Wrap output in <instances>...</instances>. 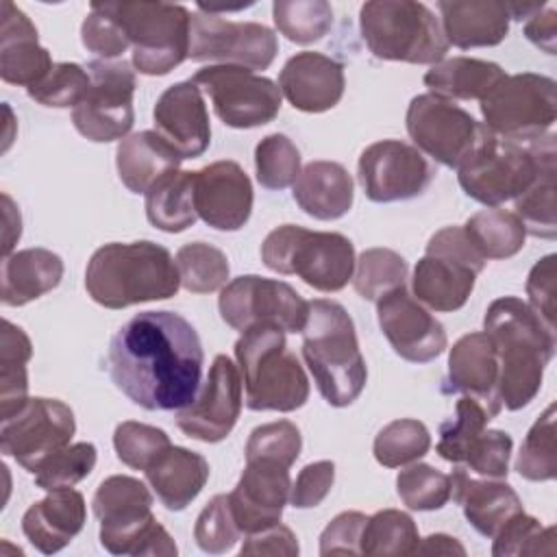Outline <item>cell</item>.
I'll return each instance as SVG.
<instances>
[{
    "label": "cell",
    "instance_id": "3",
    "mask_svg": "<svg viewBox=\"0 0 557 557\" xmlns=\"http://www.w3.org/2000/svg\"><path fill=\"white\" fill-rule=\"evenodd\" d=\"M181 276L170 250L154 242L104 244L85 270V289L107 309L165 300L176 296Z\"/></svg>",
    "mask_w": 557,
    "mask_h": 557
},
{
    "label": "cell",
    "instance_id": "60",
    "mask_svg": "<svg viewBox=\"0 0 557 557\" xmlns=\"http://www.w3.org/2000/svg\"><path fill=\"white\" fill-rule=\"evenodd\" d=\"M426 255H444L459 263L470 265L474 272L485 268V257L476 250V246L466 235L463 226H444L440 228L426 244Z\"/></svg>",
    "mask_w": 557,
    "mask_h": 557
},
{
    "label": "cell",
    "instance_id": "16",
    "mask_svg": "<svg viewBox=\"0 0 557 557\" xmlns=\"http://www.w3.org/2000/svg\"><path fill=\"white\" fill-rule=\"evenodd\" d=\"M407 133L416 148L446 168H459L476 146L485 124L455 100L420 94L407 107Z\"/></svg>",
    "mask_w": 557,
    "mask_h": 557
},
{
    "label": "cell",
    "instance_id": "43",
    "mask_svg": "<svg viewBox=\"0 0 557 557\" xmlns=\"http://www.w3.org/2000/svg\"><path fill=\"white\" fill-rule=\"evenodd\" d=\"M431 448L429 429L413 418L385 424L374 437V459L385 468H400L422 459Z\"/></svg>",
    "mask_w": 557,
    "mask_h": 557
},
{
    "label": "cell",
    "instance_id": "25",
    "mask_svg": "<svg viewBox=\"0 0 557 557\" xmlns=\"http://www.w3.org/2000/svg\"><path fill=\"white\" fill-rule=\"evenodd\" d=\"M0 78L9 85L33 87L50 70V52L39 46L37 28L13 2L0 4Z\"/></svg>",
    "mask_w": 557,
    "mask_h": 557
},
{
    "label": "cell",
    "instance_id": "62",
    "mask_svg": "<svg viewBox=\"0 0 557 557\" xmlns=\"http://www.w3.org/2000/svg\"><path fill=\"white\" fill-rule=\"evenodd\" d=\"M524 35L546 54L557 52V11L553 7H542L524 24Z\"/></svg>",
    "mask_w": 557,
    "mask_h": 557
},
{
    "label": "cell",
    "instance_id": "55",
    "mask_svg": "<svg viewBox=\"0 0 557 557\" xmlns=\"http://www.w3.org/2000/svg\"><path fill=\"white\" fill-rule=\"evenodd\" d=\"M511 448L513 442L509 433L487 429L468 446L461 468L483 479H507Z\"/></svg>",
    "mask_w": 557,
    "mask_h": 557
},
{
    "label": "cell",
    "instance_id": "38",
    "mask_svg": "<svg viewBox=\"0 0 557 557\" xmlns=\"http://www.w3.org/2000/svg\"><path fill=\"white\" fill-rule=\"evenodd\" d=\"M463 231L485 259H509L522 250L527 239L520 218L498 207L481 209L470 215Z\"/></svg>",
    "mask_w": 557,
    "mask_h": 557
},
{
    "label": "cell",
    "instance_id": "24",
    "mask_svg": "<svg viewBox=\"0 0 557 557\" xmlns=\"http://www.w3.org/2000/svg\"><path fill=\"white\" fill-rule=\"evenodd\" d=\"M344 65L320 52H298L283 65L278 89L289 104L305 113L333 109L344 96Z\"/></svg>",
    "mask_w": 557,
    "mask_h": 557
},
{
    "label": "cell",
    "instance_id": "2",
    "mask_svg": "<svg viewBox=\"0 0 557 557\" xmlns=\"http://www.w3.org/2000/svg\"><path fill=\"white\" fill-rule=\"evenodd\" d=\"M483 333L498 355V400L505 409L527 407L540 392L555 355V331L520 298H496L483 318Z\"/></svg>",
    "mask_w": 557,
    "mask_h": 557
},
{
    "label": "cell",
    "instance_id": "5",
    "mask_svg": "<svg viewBox=\"0 0 557 557\" xmlns=\"http://www.w3.org/2000/svg\"><path fill=\"white\" fill-rule=\"evenodd\" d=\"M555 163V135L546 133L535 141H513L483 128L472 152L457 168L466 196L498 207L516 200L546 168Z\"/></svg>",
    "mask_w": 557,
    "mask_h": 557
},
{
    "label": "cell",
    "instance_id": "64",
    "mask_svg": "<svg viewBox=\"0 0 557 557\" xmlns=\"http://www.w3.org/2000/svg\"><path fill=\"white\" fill-rule=\"evenodd\" d=\"M416 553L420 555H466V548L446 533H433L418 542Z\"/></svg>",
    "mask_w": 557,
    "mask_h": 557
},
{
    "label": "cell",
    "instance_id": "18",
    "mask_svg": "<svg viewBox=\"0 0 557 557\" xmlns=\"http://www.w3.org/2000/svg\"><path fill=\"white\" fill-rule=\"evenodd\" d=\"M357 176L372 202H398L420 196L435 172L416 146L400 139H381L361 152Z\"/></svg>",
    "mask_w": 557,
    "mask_h": 557
},
{
    "label": "cell",
    "instance_id": "28",
    "mask_svg": "<svg viewBox=\"0 0 557 557\" xmlns=\"http://www.w3.org/2000/svg\"><path fill=\"white\" fill-rule=\"evenodd\" d=\"M85 518L87 509L81 492L72 487L52 490L26 509L22 531L39 553L54 555L83 531Z\"/></svg>",
    "mask_w": 557,
    "mask_h": 557
},
{
    "label": "cell",
    "instance_id": "19",
    "mask_svg": "<svg viewBox=\"0 0 557 557\" xmlns=\"http://www.w3.org/2000/svg\"><path fill=\"white\" fill-rule=\"evenodd\" d=\"M242 413V376L226 355H218L196 398L178 409L176 426L191 440L215 444L235 426Z\"/></svg>",
    "mask_w": 557,
    "mask_h": 557
},
{
    "label": "cell",
    "instance_id": "41",
    "mask_svg": "<svg viewBox=\"0 0 557 557\" xmlns=\"http://www.w3.org/2000/svg\"><path fill=\"white\" fill-rule=\"evenodd\" d=\"M272 20L289 41L307 46L320 41L333 26V9L324 0H276Z\"/></svg>",
    "mask_w": 557,
    "mask_h": 557
},
{
    "label": "cell",
    "instance_id": "11",
    "mask_svg": "<svg viewBox=\"0 0 557 557\" xmlns=\"http://www.w3.org/2000/svg\"><path fill=\"white\" fill-rule=\"evenodd\" d=\"M481 115L498 137L535 141L557 120V83L535 72L505 76L481 98Z\"/></svg>",
    "mask_w": 557,
    "mask_h": 557
},
{
    "label": "cell",
    "instance_id": "44",
    "mask_svg": "<svg viewBox=\"0 0 557 557\" xmlns=\"http://www.w3.org/2000/svg\"><path fill=\"white\" fill-rule=\"evenodd\" d=\"M555 418L557 409L555 403H550L524 435L516 459V470L527 481H553L557 476Z\"/></svg>",
    "mask_w": 557,
    "mask_h": 557
},
{
    "label": "cell",
    "instance_id": "46",
    "mask_svg": "<svg viewBox=\"0 0 557 557\" xmlns=\"http://www.w3.org/2000/svg\"><path fill=\"white\" fill-rule=\"evenodd\" d=\"M555 163L546 165L535 181L513 200L516 215L524 224V231L553 239L557 233V218H555Z\"/></svg>",
    "mask_w": 557,
    "mask_h": 557
},
{
    "label": "cell",
    "instance_id": "48",
    "mask_svg": "<svg viewBox=\"0 0 557 557\" xmlns=\"http://www.w3.org/2000/svg\"><path fill=\"white\" fill-rule=\"evenodd\" d=\"M396 492L409 509L435 511L450 500V474L429 463H413L398 472Z\"/></svg>",
    "mask_w": 557,
    "mask_h": 557
},
{
    "label": "cell",
    "instance_id": "59",
    "mask_svg": "<svg viewBox=\"0 0 557 557\" xmlns=\"http://www.w3.org/2000/svg\"><path fill=\"white\" fill-rule=\"evenodd\" d=\"M555 255L542 257L527 276L529 307L555 331Z\"/></svg>",
    "mask_w": 557,
    "mask_h": 557
},
{
    "label": "cell",
    "instance_id": "57",
    "mask_svg": "<svg viewBox=\"0 0 557 557\" xmlns=\"http://www.w3.org/2000/svg\"><path fill=\"white\" fill-rule=\"evenodd\" d=\"M368 516L361 511L337 513L320 535V555H361V535Z\"/></svg>",
    "mask_w": 557,
    "mask_h": 557
},
{
    "label": "cell",
    "instance_id": "31",
    "mask_svg": "<svg viewBox=\"0 0 557 557\" xmlns=\"http://www.w3.org/2000/svg\"><path fill=\"white\" fill-rule=\"evenodd\" d=\"M181 161V154L157 131L133 133L115 150L117 176L133 194H146L165 174L178 170Z\"/></svg>",
    "mask_w": 557,
    "mask_h": 557
},
{
    "label": "cell",
    "instance_id": "45",
    "mask_svg": "<svg viewBox=\"0 0 557 557\" xmlns=\"http://www.w3.org/2000/svg\"><path fill=\"white\" fill-rule=\"evenodd\" d=\"M355 265L352 285L363 300L376 302L387 292L405 285L407 278V261L389 248H368L359 255Z\"/></svg>",
    "mask_w": 557,
    "mask_h": 557
},
{
    "label": "cell",
    "instance_id": "21",
    "mask_svg": "<svg viewBox=\"0 0 557 557\" xmlns=\"http://www.w3.org/2000/svg\"><path fill=\"white\" fill-rule=\"evenodd\" d=\"M289 490L292 481L287 466L270 459L246 461L237 485L226 494L239 531L250 535L281 522Z\"/></svg>",
    "mask_w": 557,
    "mask_h": 557
},
{
    "label": "cell",
    "instance_id": "14",
    "mask_svg": "<svg viewBox=\"0 0 557 557\" xmlns=\"http://www.w3.org/2000/svg\"><path fill=\"white\" fill-rule=\"evenodd\" d=\"M278 52L272 28L259 22H231L207 11L202 4L191 13L189 52L191 61H218L246 70H268Z\"/></svg>",
    "mask_w": 557,
    "mask_h": 557
},
{
    "label": "cell",
    "instance_id": "39",
    "mask_svg": "<svg viewBox=\"0 0 557 557\" xmlns=\"http://www.w3.org/2000/svg\"><path fill=\"white\" fill-rule=\"evenodd\" d=\"M420 535L413 518L400 509H383L368 516L361 535V555L400 557L413 555Z\"/></svg>",
    "mask_w": 557,
    "mask_h": 557
},
{
    "label": "cell",
    "instance_id": "7",
    "mask_svg": "<svg viewBox=\"0 0 557 557\" xmlns=\"http://www.w3.org/2000/svg\"><path fill=\"white\" fill-rule=\"evenodd\" d=\"M100 520V544L113 555L172 557V535L152 516V494L144 481L126 474L104 479L91 500Z\"/></svg>",
    "mask_w": 557,
    "mask_h": 557
},
{
    "label": "cell",
    "instance_id": "12",
    "mask_svg": "<svg viewBox=\"0 0 557 557\" xmlns=\"http://www.w3.org/2000/svg\"><path fill=\"white\" fill-rule=\"evenodd\" d=\"M87 72L91 85L83 100L72 109L74 128L96 144L126 137L135 122V72L124 59H94L87 63Z\"/></svg>",
    "mask_w": 557,
    "mask_h": 557
},
{
    "label": "cell",
    "instance_id": "52",
    "mask_svg": "<svg viewBox=\"0 0 557 557\" xmlns=\"http://www.w3.org/2000/svg\"><path fill=\"white\" fill-rule=\"evenodd\" d=\"M89 85H91V78L87 67L65 61V63H54L52 70L37 85L26 89V94L44 107L74 109L87 94Z\"/></svg>",
    "mask_w": 557,
    "mask_h": 557
},
{
    "label": "cell",
    "instance_id": "56",
    "mask_svg": "<svg viewBox=\"0 0 557 557\" xmlns=\"http://www.w3.org/2000/svg\"><path fill=\"white\" fill-rule=\"evenodd\" d=\"M81 41L100 59L122 57L131 46L120 22L102 7V2H94L89 7V13L81 26Z\"/></svg>",
    "mask_w": 557,
    "mask_h": 557
},
{
    "label": "cell",
    "instance_id": "23",
    "mask_svg": "<svg viewBox=\"0 0 557 557\" xmlns=\"http://www.w3.org/2000/svg\"><path fill=\"white\" fill-rule=\"evenodd\" d=\"M152 117L157 133L181 154V159H196L209 148V111L196 83L181 81L170 85L159 96Z\"/></svg>",
    "mask_w": 557,
    "mask_h": 557
},
{
    "label": "cell",
    "instance_id": "10",
    "mask_svg": "<svg viewBox=\"0 0 557 557\" xmlns=\"http://www.w3.org/2000/svg\"><path fill=\"white\" fill-rule=\"evenodd\" d=\"M102 7L120 22L139 74L163 76L187 59L191 13L183 4L137 0Z\"/></svg>",
    "mask_w": 557,
    "mask_h": 557
},
{
    "label": "cell",
    "instance_id": "49",
    "mask_svg": "<svg viewBox=\"0 0 557 557\" xmlns=\"http://www.w3.org/2000/svg\"><path fill=\"white\" fill-rule=\"evenodd\" d=\"M172 446L163 429L144 422H120L113 431V448L117 459L133 468L146 472L168 448Z\"/></svg>",
    "mask_w": 557,
    "mask_h": 557
},
{
    "label": "cell",
    "instance_id": "32",
    "mask_svg": "<svg viewBox=\"0 0 557 557\" xmlns=\"http://www.w3.org/2000/svg\"><path fill=\"white\" fill-rule=\"evenodd\" d=\"M476 274L470 265L444 255H424L413 268V298L435 311H457L468 302Z\"/></svg>",
    "mask_w": 557,
    "mask_h": 557
},
{
    "label": "cell",
    "instance_id": "51",
    "mask_svg": "<svg viewBox=\"0 0 557 557\" xmlns=\"http://www.w3.org/2000/svg\"><path fill=\"white\" fill-rule=\"evenodd\" d=\"M492 540H494L492 544L494 557L555 553V527H542L540 520H535L524 511L507 520Z\"/></svg>",
    "mask_w": 557,
    "mask_h": 557
},
{
    "label": "cell",
    "instance_id": "53",
    "mask_svg": "<svg viewBox=\"0 0 557 557\" xmlns=\"http://www.w3.org/2000/svg\"><path fill=\"white\" fill-rule=\"evenodd\" d=\"M242 531L231 513L228 496L215 494L198 513L194 524V540L200 550L209 555H222L235 546Z\"/></svg>",
    "mask_w": 557,
    "mask_h": 557
},
{
    "label": "cell",
    "instance_id": "8",
    "mask_svg": "<svg viewBox=\"0 0 557 557\" xmlns=\"http://www.w3.org/2000/svg\"><path fill=\"white\" fill-rule=\"evenodd\" d=\"M359 28L368 50L383 61L440 63L448 50L435 13L413 0H372L359 11Z\"/></svg>",
    "mask_w": 557,
    "mask_h": 557
},
{
    "label": "cell",
    "instance_id": "50",
    "mask_svg": "<svg viewBox=\"0 0 557 557\" xmlns=\"http://www.w3.org/2000/svg\"><path fill=\"white\" fill-rule=\"evenodd\" d=\"M98 459V450L91 442H76L70 444L54 455H50L39 470L35 472V485L52 492V490H65L83 481L91 474Z\"/></svg>",
    "mask_w": 557,
    "mask_h": 557
},
{
    "label": "cell",
    "instance_id": "40",
    "mask_svg": "<svg viewBox=\"0 0 557 557\" xmlns=\"http://www.w3.org/2000/svg\"><path fill=\"white\" fill-rule=\"evenodd\" d=\"M496 416L498 411L485 405L483 400L461 396L455 407V418L440 426V442L435 446L437 455L444 461L461 466L468 446L485 431L487 422Z\"/></svg>",
    "mask_w": 557,
    "mask_h": 557
},
{
    "label": "cell",
    "instance_id": "1",
    "mask_svg": "<svg viewBox=\"0 0 557 557\" xmlns=\"http://www.w3.org/2000/svg\"><path fill=\"white\" fill-rule=\"evenodd\" d=\"M202 361L196 329L174 311H141L109 344L111 381L148 411L187 407L200 389Z\"/></svg>",
    "mask_w": 557,
    "mask_h": 557
},
{
    "label": "cell",
    "instance_id": "17",
    "mask_svg": "<svg viewBox=\"0 0 557 557\" xmlns=\"http://www.w3.org/2000/svg\"><path fill=\"white\" fill-rule=\"evenodd\" d=\"M74 433V411L65 403L35 396L15 416L2 420L0 448L35 474L50 455L70 446Z\"/></svg>",
    "mask_w": 557,
    "mask_h": 557
},
{
    "label": "cell",
    "instance_id": "54",
    "mask_svg": "<svg viewBox=\"0 0 557 557\" xmlns=\"http://www.w3.org/2000/svg\"><path fill=\"white\" fill-rule=\"evenodd\" d=\"M300 448H302V437L298 426L289 420H276V422H268L252 429L244 453H246V461L270 459L292 468V463L300 455Z\"/></svg>",
    "mask_w": 557,
    "mask_h": 557
},
{
    "label": "cell",
    "instance_id": "22",
    "mask_svg": "<svg viewBox=\"0 0 557 557\" xmlns=\"http://www.w3.org/2000/svg\"><path fill=\"white\" fill-rule=\"evenodd\" d=\"M196 213L215 231H239L252 213V183L235 161H215L196 172Z\"/></svg>",
    "mask_w": 557,
    "mask_h": 557
},
{
    "label": "cell",
    "instance_id": "9",
    "mask_svg": "<svg viewBox=\"0 0 557 557\" xmlns=\"http://www.w3.org/2000/svg\"><path fill=\"white\" fill-rule=\"evenodd\" d=\"M261 261L278 274H296L318 292H339L355 272V246L342 233L283 224L261 244Z\"/></svg>",
    "mask_w": 557,
    "mask_h": 557
},
{
    "label": "cell",
    "instance_id": "42",
    "mask_svg": "<svg viewBox=\"0 0 557 557\" xmlns=\"http://www.w3.org/2000/svg\"><path fill=\"white\" fill-rule=\"evenodd\" d=\"M176 268L181 285L191 294H211L222 289L231 272L226 255L207 242L181 246L176 252Z\"/></svg>",
    "mask_w": 557,
    "mask_h": 557
},
{
    "label": "cell",
    "instance_id": "33",
    "mask_svg": "<svg viewBox=\"0 0 557 557\" xmlns=\"http://www.w3.org/2000/svg\"><path fill=\"white\" fill-rule=\"evenodd\" d=\"M144 474L165 509L183 511L202 492L209 463L200 453L170 446Z\"/></svg>",
    "mask_w": 557,
    "mask_h": 557
},
{
    "label": "cell",
    "instance_id": "63",
    "mask_svg": "<svg viewBox=\"0 0 557 557\" xmlns=\"http://www.w3.org/2000/svg\"><path fill=\"white\" fill-rule=\"evenodd\" d=\"M2 215H4V239H2V255L9 257L13 244L22 235V218L9 194H2Z\"/></svg>",
    "mask_w": 557,
    "mask_h": 557
},
{
    "label": "cell",
    "instance_id": "34",
    "mask_svg": "<svg viewBox=\"0 0 557 557\" xmlns=\"http://www.w3.org/2000/svg\"><path fill=\"white\" fill-rule=\"evenodd\" d=\"M63 278V259L48 248H24L2 259V305L22 307L52 292Z\"/></svg>",
    "mask_w": 557,
    "mask_h": 557
},
{
    "label": "cell",
    "instance_id": "15",
    "mask_svg": "<svg viewBox=\"0 0 557 557\" xmlns=\"http://www.w3.org/2000/svg\"><path fill=\"white\" fill-rule=\"evenodd\" d=\"M191 83L211 98L215 115L231 128H257L281 111V89L274 81L237 65L200 67Z\"/></svg>",
    "mask_w": 557,
    "mask_h": 557
},
{
    "label": "cell",
    "instance_id": "20",
    "mask_svg": "<svg viewBox=\"0 0 557 557\" xmlns=\"http://www.w3.org/2000/svg\"><path fill=\"white\" fill-rule=\"evenodd\" d=\"M376 320L398 357L411 363L437 359L448 339L442 322L418 302L405 285L376 300Z\"/></svg>",
    "mask_w": 557,
    "mask_h": 557
},
{
    "label": "cell",
    "instance_id": "61",
    "mask_svg": "<svg viewBox=\"0 0 557 557\" xmlns=\"http://www.w3.org/2000/svg\"><path fill=\"white\" fill-rule=\"evenodd\" d=\"M298 540L292 533L289 527L276 522L263 531L246 535V542L242 546V555H285L294 557L298 555Z\"/></svg>",
    "mask_w": 557,
    "mask_h": 557
},
{
    "label": "cell",
    "instance_id": "27",
    "mask_svg": "<svg viewBox=\"0 0 557 557\" xmlns=\"http://www.w3.org/2000/svg\"><path fill=\"white\" fill-rule=\"evenodd\" d=\"M446 394H463L483 400L500 413L498 400V355L483 331L459 337L448 352Z\"/></svg>",
    "mask_w": 557,
    "mask_h": 557
},
{
    "label": "cell",
    "instance_id": "35",
    "mask_svg": "<svg viewBox=\"0 0 557 557\" xmlns=\"http://www.w3.org/2000/svg\"><path fill=\"white\" fill-rule=\"evenodd\" d=\"M505 76V70L494 61L453 57L431 65V70L424 74V85L431 89V94L448 100H481Z\"/></svg>",
    "mask_w": 557,
    "mask_h": 557
},
{
    "label": "cell",
    "instance_id": "29",
    "mask_svg": "<svg viewBox=\"0 0 557 557\" xmlns=\"http://www.w3.org/2000/svg\"><path fill=\"white\" fill-rule=\"evenodd\" d=\"M442 30L448 44L468 50L498 46L509 33V7L498 0H442L437 2Z\"/></svg>",
    "mask_w": 557,
    "mask_h": 557
},
{
    "label": "cell",
    "instance_id": "30",
    "mask_svg": "<svg viewBox=\"0 0 557 557\" xmlns=\"http://www.w3.org/2000/svg\"><path fill=\"white\" fill-rule=\"evenodd\" d=\"M296 205L315 220H337L352 207L355 183L348 170L335 161L307 163L292 185Z\"/></svg>",
    "mask_w": 557,
    "mask_h": 557
},
{
    "label": "cell",
    "instance_id": "37",
    "mask_svg": "<svg viewBox=\"0 0 557 557\" xmlns=\"http://www.w3.org/2000/svg\"><path fill=\"white\" fill-rule=\"evenodd\" d=\"M33 344L24 329L2 320L0 335V416H15L28 403V361Z\"/></svg>",
    "mask_w": 557,
    "mask_h": 557
},
{
    "label": "cell",
    "instance_id": "13",
    "mask_svg": "<svg viewBox=\"0 0 557 557\" xmlns=\"http://www.w3.org/2000/svg\"><path fill=\"white\" fill-rule=\"evenodd\" d=\"M222 320L244 333L252 326H276L285 333H302L309 302L285 281L244 274L228 281L218 298Z\"/></svg>",
    "mask_w": 557,
    "mask_h": 557
},
{
    "label": "cell",
    "instance_id": "4",
    "mask_svg": "<svg viewBox=\"0 0 557 557\" xmlns=\"http://www.w3.org/2000/svg\"><path fill=\"white\" fill-rule=\"evenodd\" d=\"M302 357L318 392L331 407H348L363 392L366 359L359 350L355 322L339 302L326 298L309 302Z\"/></svg>",
    "mask_w": 557,
    "mask_h": 557
},
{
    "label": "cell",
    "instance_id": "26",
    "mask_svg": "<svg viewBox=\"0 0 557 557\" xmlns=\"http://www.w3.org/2000/svg\"><path fill=\"white\" fill-rule=\"evenodd\" d=\"M450 496L463 509L470 527L492 540L507 520L524 511L516 490L503 479H483L457 466L450 474Z\"/></svg>",
    "mask_w": 557,
    "mask_h": 557
},
{
    "label": "cell",
    "instance_id": "47",
    "mask_svg": "<svg viewBox=\"0 0 557 557\" xmlns=\"http://www.w3.org/2000/svg\"><path fill=\"white\" fill-rule=\"evenodd\" d=\"M257 181L265 189H285L296 183L300 174V152L296 144L283 135H265L255 148Z\"/></svg>",
    "mask_w": 557,
    "mask_h": 557
},
{
    "label": "cell",
    "instance_id": "58",
    "mask_svg": "<svg viewBox=\"0 0 557 557\" xmlns=\"http://www.w3.org/2000/svg\"><path fill=\"white\" fill-rule=\"evenodd\" d=\"M335 481V463L329 459L307 463L289 490V503L296 509L318 507L331 492Z\"/></svg>",
    "mask_w": 557,
    "mask_h": 557
},
{
    "label": "cell",
    "instance_id": "6",
    "mask_svg": "<svg viewBox=\"0 0 557 557\" xmlns=\"http://www.w3.org/2000/svg\"><path fill=\"white\" fill-rule=\"evenodd\" d=\"M246 407L252 411H296L309 398V379L287 348L285 331L252 326L235 342Z\"/></svg>",
    "mask_w": 557,
    "mask_h": 557
},
{
    "label": "cell",
    "instance_id": "36",
    "mask_svg": "<svg viewBox=\"0 0 557 557\" xmlns=\"http://www.w3.org/2000/svg\"><path fill=\"white\" fill-rule=\"evenodd\" d=\"M196 172L174 170L157 181L146 196V218L165 233H181L198 220L194 200Z\"/></svg>",
    "mask_w": 557,
    "mask_h": 557
}]
</instances>
